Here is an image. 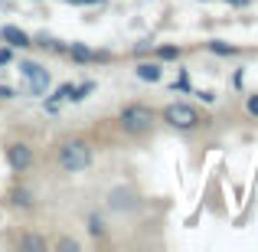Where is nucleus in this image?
Wrapping results in <instances>:
<instances>
[{"label": "nucleus", "mask_w": 258, "mask_h": 252, "mask_svg": "<svg viewBox=\"0 0 258 252\" xmlns=\"http://www.w3.org/2000/svg\"><path fill=\"white\" fill-rule=\"evenodd\" d=\"M154 121H157V115H154V108L141 105V102H131V105H124L118 112V128L124 134H131V138H141V134H147L154 128Z\"/></svg>", "instance_id": "obj_1"}, {"label": "nucleus", "mask_w": 258, "mask_h": 252, "mask_svg": "<svg viewBox=\"0 0 258 252\" xmlns=\"http://www.w3.org/2000/svg\"><path fill=\"white\" fill-rule=\"evenodd\" d=\"M7 164L17 170V174H23L33 164V147L30 144H10L7 147Z\"/></svg>", "instance_id": "obj_5"}, {"label": "nucleus", "mask_w": 258, "mask_h": 252, "mask_svg": "<svg viewBox=\"0 0 258 252\" xmlns=\"http://www.w3.org/2000/svg\"><path fill=\"white\" fill-rule=\"evenodd\" d=\"M0 98H13V88L10 85H0Z\"/></svg>", "instance_id": "obj_21"}, {"label": "nucleus", "mask_w": 258, "mask_h": 252, "mask_svg": "<svg viewBox=\"0 0 258 252\" xmlns=\"http://www.w3.org/2000/svg\"><path fill=\"white\" fill-rule=\"evenodd\" d=\"M176 88H180V92H186V88H189V79H186V72H183V76H180V82L173 85V92H176Z\"/></svg>", "instance_id": "obj_19"}, {"label": "nucleus", "mask_w": 258, "mask_h": 252, "mask_svg": "<svg viewBox=\"0 0 258 252\" xmlns=\"http://www.w3.org/2000/svg\"><path fill=\"white\" fill-rule=\"evenodd\" d=\"M20 249H46V239H43V236H33V233H26L23 239H20Z\"/></svg>", "instance_id": "obj_14"}, {"label": "nucleus", "mask_w": 258, "mask_h": 252, "mask_svg": "<svg viewBox=\"0 0 258 252\" xmlns=\"http://www.w3.org/2000/svg\"><path fill=\"white\" fill-rule=\"evenodd\" d=\"M226 4H232V7H248V0H226Z\"/></svg>", "instance_id": "obj_23"}, {"label": "nucleus", "mask_w": 258, "mask_h": 252, "mask_svg": "<svg viewBox=\"0 0 258 252\" xmlns=\"http://www.w3.org/2000/svg\"><path fill=\"white\" fill-rule=\"evenodd\" d=\"M160 118H164L170 128H176V131H193V128L203 121V115L196 112L189 102H170V105H164Z\"/></svg>", "instance_id": "obj_3"}, {"label": "nucleus", "mask_w": 258, "mask_h": 252, "mask_svg": "<svg viewBox=\"0 0 258 252\" xmlns=\"http://www.w3.org/2000/svg\"><path fill=\"white\" fill-rule=\"evenodd\" d=\"M66 53H69L76 63H98V59H108L105 53H95V49H88L85 43H72V46H66Z\"/></svg>", "instance_id": "obj_8"}, {"label": "nucleus", "mask_w": 258, "mask_h": 252, "mask_svg": "<svg viewBox=\"0 0 258 252\" xmlns=\"http://www.w3.org/2000/svg\"><path fill=\"white\" fill-rule=\"evenodd\" d=\"M0 39H4L10 49H30L33 46V39L26 36L20 26H13V23H7V26H0Z\"/></svg>", "instance_id": "obj_6"}, {"label": "nucleus", "mask_w": 258, "mask_h": 252, "mask_svg": "<svg viewBox=\"0 0 258 252\" xmlns=\"http://www.w3.org/2000/svg\"><path fill=\"white\" fill-rule=\"evenodd\" d=\"M157 59L160 63H176V59H183V49L180 46H157Z\"/></svg>", "instance_id": "obj_11"}, {"label": "nucleus", "mask_w": 258, "mask_h": 252, "mask_svg": "<svg viewBox=\"0 0 258 252\" xmlns=\"http://www.w3.org/2000/svg\"><path fill=\"white\" fill-rule=\"evenodd\" d=\"M134 76H138L141 82H160V79H164V63H160V59H154V63H138L134 66Z\"/></svg>", "instance_id": "obj_7"}, {"label": "nucleus", "mask_w": 258, "mask_h": 252, "mask_svg": "<svg viewBox=\"0 0 258 252\" xmlns=\"http://www.w3.org/2000/svg\"><path fill=\"white\" fill-rule=\"evenodd\" d=\"M10 200H13V207H20V210H33V193H30V190H23V187L13 190Z\"/></svg>", "instance_id": "obj_10"}, {"label": "nucleus", "mask_w": 258, "mask_h": 252, "mask_svg": "<svg viewBox=\"0 0 258 252\" xmlns=\"http://www.w3.org/2000/svg\"><path fill=\"white\" fill-rule=\"evenodd\" d=\"M66 4H76V7H92V4H105V0H66Z\"/></svg>", "instance_id": "obj_20"}, {"label": "nucleus", "mask_w": 258, "mask_h": 252, "mask_svg": "<svg viewBox=\"0 0 258 252\" xmlns=\"http://www.w3.org/2000/svg\"><path fill=\"white\" fill-rule=\"evenodd\" d=\"M111 207L114 210H134L138 200H134V193H127V190H114L111 193Z\"/></svg>", "instance_id": "obj_9"}, {"label": "nucleus", "mask_w": 258, "mask_h": 252, "mask_svg": "<svg viewBox=\"0 0 258 252\" xmlns=\"http://www.w3.org/2000/svg\"><path fill=\"white\" fill-rule=\"evenodd\" d=\"M88 92H95V82H82V85H76V95H72V102L88 98Z\"/></svg>", "instance_id": "obj_15"}, {"label": "nucleus", "mask_w": 258, "mask_h": 252, "mask_svg": "<svg viewBox=\"0 0 258 252\" xmlns=\"http://www.w3.org/2000/svg\"><path fill=\"white\" fill-rule=\"evenodd\" d=\"M200 98L206 102V105H213V102H216V95H213V92H200Z\"/></svg>", "instance_id": "obj_22"}, {"label": "nucleus", "mask_w": 258, "mask_h": 252, "mask_svg": "<svg viewBox=\"0 0 258 252\" xmlns=\"http://www.w3.org/2000/svg\"><path fill=\"white\" fill-rule=\"evenodd\" d=\"M88 233H92L95 239H101V236L108 233V229H105V220H101L98 213H92V216H88Z\"/></svg>", "instance_id": "obj_13"}, {"label": "nucleus", "mask_w": 258, "mask_h": 252, "mask_svg": "<svg viewBox=\"0 0 258 252\" xmlns=\"http://www.w3.org/2000/svg\"><path fill=\"white\" fill-rule=\"evenodd\" d=\"M59 167L66 170V174H79V170H88L92 167V147H88V141H62L59 144Z\"/></svg>", "instance_id": "obj_2"}, {"label": "nucleus", "mask_w": 258, "mask_h": 252, "mask_svg": "<svg viewBox=\"0 0 258 252\" xmlns=\"http://www.w3.org/2000/svg\"><path fill=\"white\" fill-rule=\"evenodd\" d=\"M206 49L213 53V56H235V53H239V49H235V46L222 43V39H209V43H206Z\"/></svg>", "instance_id": "obj_12"}, {"label": "nucleus", "mask_w": 258, "mask_h": 252, "mask_svg": "<svg viewBox=\"0 0 258 252\" xmlns=\"http://www.w3.org/2000/svg\"><path fill=\"white\" fill-rule=\"evenodd\" d=\"M56 249H59V252H79V242L66 236V239H59V242H56Z\"/></svg>", "instance_id": "obj_17"}, {"label": "nucleus", "mask_w": 258, "mask_h": 252, "mask_svg": "<svg viewBox=\"0 0 258 252\" xmlns=\"http://www.w3.org/2000/svg\"><path fill=\"white\" fill-rule=\"evenodd\" d=\"M7 63H13V53H10V46H0V66H7Z\"/></svg>", "instance_id": "obj_18"}, {"label": "nucleus", "mask_w": 258, "mask_h": 252, "mask_svg": "<svg viewBox=\"0 0 258 252\" xmlns=\"http://www.w3.org/2000/svg\"><path fill=\"white\" fill-rule=\"evenodd\" d=\"M20 76L30 82L33 95H43L49 88V69H43L39 63H30V59H20Z\"/></svg>", "instance_id": "obj_4"}, {"label": "nucleus", "mask_w": 258, "mask_h": 252, "mask_svg": "<svg viewBox=\"0 0 258 252\" xmlns=\"http://www.w3.org/2000/svg\"><path fill=\"white\" fill-rule=\"evenodd\" d=\"M245 112L252 115V118H258V92H252V95H245Z\"/></svg>", "instance_id": "obj_16"}]
</instances>
